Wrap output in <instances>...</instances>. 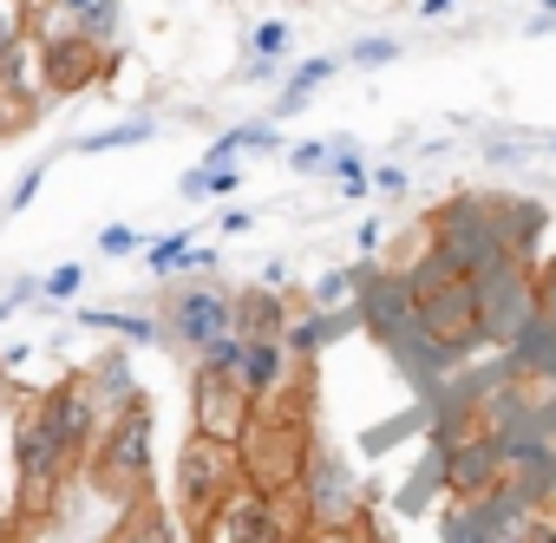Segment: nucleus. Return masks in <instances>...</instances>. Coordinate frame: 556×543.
<instances>
[{"mask_svg":"<svg viewBox=\"0 0 556 543\" xmlns=\"http://www.w3.org/2000/svg\"><path fill=\"white\" fill-rule=\"evenodd\" d=\"M413 282V315H419V348L439 374H452L471 348H484V315H478V282L458 276L445 255H419L406 268Z\"/></svg>","mask_w":556,"mask_h":543,"instance_id":"1","label":"nucleus"},{"mask_svg":"<svg viewBox=\"0 0 556 543\" xmlns=\"http://www.w3.org/2000/svg\"><path fill=\"white\" fill-rule=\"evenodd\" d=\"M426 249L445 255L471 282H484L504 262H517V249L504 236V216H497V197H452V203H439L432 223H426Z\"/></svg>","mask_w":556,"mask_h":543,"instance_id":"2","label":"nucleus"},{"mask_svg":"<svg viewBox=\"0 0 556 543\" xmlns=\"http://www.w3.org/2000/svg\"><path fill=\"white\" fill-rule=\"evenodd\" d=\"M73 452L47 413V393H27L14 406V478H21V517H47L53 497L73 484Z\"/></svg>","mask_w":556,"mask_h":543,"instance_id":"3","label":"nucleus"},{"mask_svg":"<svg viewBox=\"0 0 556 543\" xmlns=\"http://www.w3.org/2000/svg\"><path fill=\"white\" fill-rule=\"evenodd\" d=\"M315 445H321V439L308 432V393H295V400L282 393V400L255 406V426H249V439H242V471H249L255 484H268V491L289 497Z\"/></svg>","mask_w":556,"mask_h":543,"instance_id":"4","label":"nucleus"},{"mask_svg":"<svg viewBox=\"0 0 556 543\" xmlns=\"http://www.w3.org/2000/svg\"><path fill=\"white\" fill-rule=\"evenodd\" d=\"M151 439H157V419H151V400H131L125 413H112L105 419V432H99V445H92V458H86V478L118 504V510H131V504H144V491H151Z\"/></svg>","mask_w":556,"mask_h":543,"instance_id":"5","label":"nucleus"},{"mask_svg":"<svg viewBox=\"0 0 556 543\" xmlns=\"http://www.w3.org/2000/svg\"><path fill=\"white\" fill-rule=\"evenodd\" d=\"M289 504H295L302 530L361 523V517H367V484H361V471H354L334 445H315L308 465H302V478H295V491H289Z\"/></svg>","mask_w":556,"mask_h":543,"instance_id":"6","label":"nucleus"},{"mask_svg":"<svg viewBox=\"0 0 556 543\" xmlns=\"http://www.w3.org/2000/svg\"><path fill=\"white\" fill-rule=\"evenodd\" d=\"M197 543H289V497L242 478L197 517Z\"/></svg>","mask_w":556,"mask_h":543,"instance_id":"7","label":"nucleus"},{"mask_svg":"<svg viewBox=\"0 0 556 543\" xmlns=\"http://www.w3.org/2000/svg\"><path fill=\"white\" fill-rule=\"evenodd\" d=\"M478 315H484V348H523L543 328V295H536L530 255L504 262L497 276L478 282Z\"/></svg>","mask_w":556,"mask_h":543,"instance_id":"8","label":"nucleus"},{"mask_svg":"<svg viewBox=\"0 0 556 543\" xmlns=\"http://www.w3.org/2000/svg\"><path fill=\"white\" fill-rule=\"evenodd\" d=\"M34 40H40L53 99H73V92L105 86L112 66H118V47H105V40H92V34H79V27H66V21H34Z\"/></svg>","mask_w":556,"mask_h":543,"instance_id":"9","label":"nucleus"},{"mask_svg":"<svg viewBox=\"0 0 556 543\" xmlns=\"http://www.w3.org/2000/svg\"><path fill=\"white\" fill-rule=\"evenodd\" d=\"M249 426H255V400H249V387H242L229 367L190 361V432L223 439V445H242Z\"/></svg>","mask_w":556,"mask_h":543,"instance_id":"10","label":"nucleus"},{"mask_svg":"<svg viewBox=\"0 0 556 543\" xmlns=\"http://www.w3.org/2000/svg\"><path fill=\"white\" fill-rule=\"evenodd\" d=\"M249 471H242V445H223V439H203V432H190L184 439V452H177V471H170V484H177V510L197 523L229 484H242Z\"/></svg>","mask_w":556,"mask_h":543,"instance_id":"11","label":"nucleus"},{"mask_svg":"<svg viewBox=\"0 0 556 543\" xmlns=\"http://www.w3.org/2000/svg\"><path fill=\"white\" fill-rule=\"evenodd\" d=\"M504 478H510V458H504V445H497L478 419L439 445V484H445L452 504H478V497L497 491Z\"/></svg>","mask_w":556,"mask_h":543,"instance_id":"12","label":"nucleus"},{"mask_svg":"<svg viewBox=\"0 0 556 543\" xmlns=\"http://www.w3.org/2000/svg\"><path fill=\"white\" fill-rule=\"evenodd\" d=\"M157 321H164L170 348L203 354L210 341L236 334V295H223V289H210V282H184V289H170V295H164Z\"/></svg>","mask_w":556,"mask_h":543,"instance_id":"13","label":"nucleus"},{"mask_svg":"<svg viewBox=\"0 0 556 543\" xmlns=\"http://www.w3.org/2000/svg\"><path fill=\"white\" fill-rule=\"evenodd\" d=\"M53 105V86H47V60H40V40L27 34L8 60H0V138L34 125L40 112Z\"/></svg>","mask_w":556,"mask_h":543,"instance_id":"14","label":"nucleus"},{"mask_svg":"<svg viewBox=\"0 0 556 543\" xmlns=\"http://www.w3.org/2000/svg\"><path fill=\"white\" fill-rule=\"evenodd\" d=\"M47 413H53V426H60L73 465L86 471V458H92V445H99V432H105V419H112L105 400L92 393V380H86V374H66V380L47 393Z\"/></svg>","mask_w":556,"mask_h":543,"instance_id":"15","label":"nucleus"},{"mask_svg":"<svg viewBox=\"0 0 556 543\" xmlns=\"http://www.w3.org/2000/svg\"><path fill=\"white\" fill-rule=\"evenodd\" d=\"M295 374H308V361H302V354H289V341H282V334H242V367H236V380L249 387V400H255V406L282 400Z\"/></svg>","mask_w":556,"mask_h":543,"instance_id":"16","label":"nucleus"},{"mask_svg":"<svg viewBox=\"0 0 556 543\" xmlns=\"http://www.w3.org/2000/svg\"><path fill=\"white\" fill-rule=\"evenodd\" d=\"M536 517H543V504L523 497V491L504 478L497 491H484V497L471 504V543H530Z\"/></svg>","mask_w":556,"mask_h":543,"instance_id":"17","label":"nucleus"},{"mask_svg":"<svg viewBox=\"0 0 556 543\" xmlns=\"http://www.w3.org/2000/svg\"><path fill=\"white\" fill-rule=\"evenodd\" d=\"M361 315L374 321L380 341H393V334H413L419 341V315H413V282L406 276H374L361 289Z\"/></svg>","mask_w":556,"mask_h":543,"instance_id":"18","label":"nucleus"},{"mask_svg":"<svg viewBox=\"0 0 556 543\" xmlns=\"http://www.w3.org/2000/svg\"><path fill=\"white\" fill-rule=\"evenodd\" d=\"M118 8L125 0H34V21H66L105 47H118Z\"/></svg>","mask_w":556,"mask_h":543,"instance_id":"19","label":"nucleus"},{"mask_svg":"<svg viewBox=\"0 0 556 543\" xmlns=\"http://www.w3.org/2000/svg\"><path fill=\"white\" fill-rule=\"evenodd\" d=\"M236 334H289V295L282 289L236 295Z\"/></svg>","mask_w":556,"mask_h":543,"instance_id":"20","label":"nucleus"},{"mask_svg":"<svg viewBox=\"0 0 556 543\" xmlns=\"http://www.w3.org/2000/svg\"><path fill=\"white\" fill-rule=\"evenodd\" d=\"M144 268L170 282V276H190V268H216V249H197L190 236H157L144 249Z\"/></svg>","mask_w":556,"mask_h":543,"instance_id":"21","label":"nucleus"},{"mask_svg":"<svg viewBox=\"0 0 556 543\" xmlns=\"http://www.w3.org/2000/svg\"><path fill=\"white\" fill-rule=\"evenodd\" d=\"M341 328H348V321H341L334 308H302V315H289V334H282V341H289V354L315 361V354H321Z\"/></svg>","mask_w":556,"mask_h":543,"instance_id":"22","label":"nucleus"},{"mask_svg":"<svg viewBox=\"0 0 556 543\" xmlns=\"http://www.w3.org/2000/svg\"><path fill=\"white\" fill-rule=\"evenodd\" d=\"M86 380H92V393L105 400V413H125L131 400H144V393H138V380H131V354H105Z\"/></svg>","mask_w":556,"mask_h":543,"instance_id":"23","label":"nucleus"},{"mask_svg":"<svg viewBox=\"0 0 556 543\" xmlns=\"http://www.w3.org/2000/svg\"><path fill=\"white\" fill-rule=\"evenodd\" d=\"M79 321H86V328H105V334H125V341H138V348H170L164 321H151V315H105V308H86Z\"/></svg>","mask_w":556,"mask_h":543,"instance_id":"24","label":"nucleus"},{"mask_svg":"<svg viewBox=\"0 0 556 543\" xmlns=\"http://www.w3.org/2000/svg\"><path fill=\"white\" fill-rule=\"evenodd\" d=\"M497 216H504V236H510V249H517V255H530V249H536V236H543V203L497 197Z\"/></svg>","mask_w":556,"mask_h":543,"instance_id":"25","label":"nucleus"},{"mask_svg":"<svg viewBox=\"0 0 556 543\" xmlns=\"http://www.w3.org/2000/svg\"><path fill=\"white\" fill-rule=\"evenodd\" d=\"M112 543H170V523H164V510L131 504V510H125V523L112 530Z\"/></svg>","mask_w":556,"mask_h":543,"instance_id":"26","label":"nucleus"},{"mask_svg":"<svg viewBox=\"0 0 556 543\" xmlns=\"http://www.w3.org/2000/svg\"><path fill=\"white\" fill-rule=\"evenodd\" d=\"M348 302H361V276H354V268H328V276L308 289V308H348Z\"/></svg>","mask_w":556,"mask_h":543,"instance_id":"27","label":"nucleus"},{"mask_svg":"<svg viewBox=\"0 0 556 543\" xmlns=\"http://www.w3.org/2000/svg\"><path fill=\"white\" fill-rule=\"evenodd\" d=\"M157 125L151 118H131V125H112V131H92V138H79V157H99V151H131V144H144Z\"/></svg>","mask_w":556,"mask_h":543,"instance_id":"28","label":"nucleus"},{"mask_svg":"<svg viewBox=\"0 0 556 543\" xmlns=\"http://www.w3.org/2000/svg\"><path fill=\"white\" fill-rule=\"evenodd\" d=\"M236 184H242V164H197L184 177V197H236Z\"/></svg>","mask_w":556,"mask_h":543,"instance_id":"29","label":"nucleus"},{"mask_svg":"<svg viewBox=\"0 0 556 543\" xmlns=\"http://www.w3.org/2000/svg\"><path fill=\"white\" fill-rule=\"evenodd\" d=\"M242 47H249L255 60H275V66H282V60L295 53V34H289V21H262V27H255Z\"/></svg>","mask_w":556,"mask_h":543,"instance_id":"30","label":"nucleus"},{"mask_svg":"<svg viewBox=\"0 0 556 543\" xmlns=\"http://www.w3.org/2000/svg\"><path fill=\"white\" fill-rule=\"evenodd\" d=\"M34 34V0H0V60Z\"/></svg>","mask_w":556,"mask_h":543,"instance_id":"31","label":"nucleus"},{"mask_svg":"<svg viewBox=\"0 0 556 543\" xmlns=\"http://www.w3.org/2000/svg\"><path fill=\"white\" fill-rule=\"evenodd\" d=\"M229 138H236V151H282L275 118H262V125H229Z\"/></svg>","mask_w":556,"mask_h":543,"instance_id":"32","label":"nucleus"},{"mask_svg":"<svg viewBox=\"0 0 556 543\" xmlns=\"http://www.w3.org/2000/svg\"><path fill=\"white\" fill-rule=\"evenodd\" d=\"M328 157H334V138H315V144H295V151H289V171L315 177V171H328Z\"/></svg>","mask_w":556,"mask_h":543,"instance_id":"33","label":"nucleus"},{"mask_svg":"<svg viewBox=\"0 0 556 543\" xmlns=\"http://www.w3.org/2000/svg\"><path fill=\"white\" fill-rule=\"evenodd\" d=\"M302 543H374L367 517L361 523H328V530H302Z\"/></svg>","mask_w":556,"mask_h":543,"instance_id":"34","label":"nucleus"},{"mask_svg":"<svg viewBox=\"0 0 556 543\" xmlns=\"http://www.w3.org/2000/svg\"><path fill=\"white\" fill-rule=\"evenodd\" d=\"M40 289H47L53 302H66V295H79V289H86V268H79V262H60V268H53V276H47Z\"/></svg>","mask_w":556,"mask_h":543,"instance_id":"35","label":"nucleus"},{"mask_svg":"<svg viewBox=\"0 0 556 543\" xmlns=\"http://www.w3.org/2000/svg\"><path fill=\"white\" fill-rule=\"evenodd\" d=\"M348 60H354V66H393V60H400V40H361Z\"/></svg>","mask_w":556,"mask_h":543,"instance_id":"36","label":"nucleus"},{"mask_svg":"<svg viewBox=\"0 0 556 543\" xmlns=\"http://www.w3.org/2000/svg\"><path fill=\"white\" fill-rule=\"evenodd\" d=\"M334 66H341V60H302V66L289 73V86H295V92H315L321 79H334Z\"/></svg>","mask_w":556,"mask_h":543,"instance_id":"37","label":"nucleus"},{"mask_svg":"<svg viewBox=\"0 0 556 543\" xmlns=\"http://www.w3.org/2000/svg\"><path fill=\"white\" fill-rule=\"evenodd\" d=\"M99 249H105V255H131V249H151V242H144L138 229H125V223H112V229H99Z\"/></svg>","mask_w":556,"mask_h":543,"instance_id":"38","label":"nucleus"},{"mask_svg":"<svg viewBox=\"0 0 556 543\" xmlns=\"http://www.w3.org/2000/svg\"><path fill=\"white\" fill-rule=\"evenodd\" d=\"M536 295H543V334L556 341V262L536 268Z\"/></svg>","mask_w":556,"mask_h":543,"instance_id":"39","label":"nucleus"},{"mask_svg":"<svg viewBox=\"0 0 556 543\" xmlns=\"http://www.w3.org/2000/svg\"><path fill=\"white\" fill-rule=\"evenodd\" d=\"M439 543H471V504H452V510H445Z\"/></svg>","mask_w":556,"mask_h":543,"instance_id":"40","label":"nucleus"},{"mask_svg":"<svg viewBox=\"0 0 556 543\" xmlns=\"http://www.w3.org/2000/svg\"><path fill=\"white\" fill-rule=\"evenodd\" d=\"M40 184H47V171H40V164H34V171H21V184H14V197H8V216H14V210H27V203L40 197Z\"/></svg>","mask_w":556,"mask_h":543,"instance_id":"41","label":"nucleus"},{"mask_svg":"<svg viewBox=\"0 0 556 543\" xmlns=\"http://www.w3.org/2000/svg\"><path fill=\"white\" fill-rule=\"evenodd\" d=\"M374 190L400 197V190H406V171H400V164H380V171H374Z\"/></svg>","mask_w":556,"mask_h":543,"instance_id":"42","label":"nucleus"},{"mask_svg":"<svg viewBox=\"0 0 556 543\" xmlns=\"http://www.w3.org/2000/svg\"><path fill=\"white\" fill-rule=\"evenodd\" d=\"M302 105H308V92H295V86H289V92H282V99H275V118H295V112H302Z\"/></svg>","mask_w":556,"mask_h":543,"instance_id":"43","label":"nucleus"},{"mask_svg":"<svg viewBox=\"0 0 556 543\" xmlns=\"http://www.w3.org/2000/svg\"><path fill=\"white\" fill-rule=\"evenodd\" d=\"M0 543H53V536H40V530H27V517H21V523H14L8 536H0Z\"/></svg>","mask_w":556,"mask_h":543,"instance_id":"44","label":"nucleus"},{"mask_svg":"<svg viewBox=\"0 0 556 543\" xmlns=\"http://www.w3.org/2000/svg\"><path fill=\"white\" fill-rule=\"evenodd\" d=\"M530 543H556V510H543V517H536V530H530Z\"/></svg>","mask_w":556,"mask_h":543,"instance_id":"45","label":"nucleus"},{"mask_svg":"<svg viewBox=\"0 0 556 543\" xmlns=\"http://www.w3.org/2000/svg\"><path fill=\"white\" fill-rule=\"evenodd\" d=\"M249 229V210H223V236H242Z\"/></svg>","mask_w":556,"mask_h":543,"instance_id":"46","label":"nucleus"},{"mask_svg":"<svg viewBox=\"0 0 556 543\" xmlns=\"http://www.w3.org/2000/svg\"><path fill=\"white\" fill-rule=\"evenodd\" d=\"M452 8H458V0H419V14H426V21H445Z\"/></svg>","mask_w":556,"mask_h":543,"instance_id":"47","label":"nucleus"},{"mask_svg":"<svg viewBox=\"0 0 556 543\" xmlns=\"http://www.w3.org/2000/svg\"><path fill=\"white\" fill-rule=\"evenodd\" d=\"M543 439L556 445V400H543Z\"/></svg>","mask_w":556,"mask_h":543,"instance_id":"48","label":"nucleus"},{"mask_svg":"<svg viewBox=\"0 0 556 543\" xmlns=\"http://www.w3.org/2000/svg\"><path fill=\"white\" fill-rule=\"evenodd\" d=\"M14 308H21V295H0V321H8V315H14Z\"/></svg>","mask_w":556,"mask_h":543,"instance_id":"49","label":"nucleus"},{"mask_svg":"<svg viewBox=\"0 0 556 543\" xmlns=\"http://www.w3.org/2000/svg\"><path fill=\"white\" fill-rule=\"evenodd\" d=\"M543 14H556V0H543Z\"/></svg>","mask_w":556,"mask_h":543,"instance_id":"50","label":"nucleus"},{"mask_svg":"<svg viewBox=\"0 0 556 543\" xmlns=\"http://www.w3.org/2000/svg\"><path fill=\"white\" fill-rule=\"evenodd\" d=\"M549 151H556V144H549Z\"/></svg>","mask_w":556,"mask_h":543,"instance_id":"51","label":"nucleus"}]
</instances>
